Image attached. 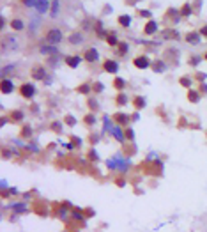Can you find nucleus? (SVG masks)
Returning <instances> with one entry per match:
<instances>
[{"label": "nucleus", "instance_id": "16", "mask_svg": "<svg viewBox=\"0 0 207 232\" xmlns=\"http://www.w3.org/2000/svg\"><path fill=\"white\" fill-rule=\"evenodd\" d=\"M200 34H204V35H207V27H204L202 30H200Z\"/></svg>", "mask_w": 207, "mask_h": 232}, {"label": "nucleus", "instance_id": "9", "mask_svg": "<svg viewBox=\"0 0 207 232\" xmlns=\"http://www.w3.org/2000/svg\"><path fill=\"white\" fill-rule=\"evenodd\" d=\"M119 23H121V25H126V27H128L129 23H131V18H129V16H121V18H119Z\"/></svg>", "mask_w": 207, "mask_h": 232}, {"label": "nucleus", "instance_id": "4", "mask_svg": "<svg viewBox=\"0 0 207 232\" xmlns=\"http://www.w3.org/2000/svg\"><path fill=\"white\" fill-rule=\"evenodd\" d=\"M105 69H106L108 73H115V71L119 69V66H117V62H113V60H106V64H105Z\"/></svg>", "mask_w": 207, "mask_h": 232}, {"label": "nucleus", "instance_id": "2", "mask_svg": "<svg viewBox=\"0 0 207 232\" xmlns=\"http://www.w3.org/2000/svg\"><path fill=\"white\" fill-rule=\"evenodd\" d=\"M34 92H36L34 85H30V83L22 85V96H23V98H32V96H34Z\"/></svg>", "mask_w": 207, "mask_h": 232}, {"label": "nucleus", "instance_id": "17", "mask_svg": "<svg viewBox=\"0 0 207 232\" xmlns=\"http://www.w3.org/2000/svg\"><path fill=\"white\" fill-rule=\"evenodd\" d=\"M205 59H207V53H205Z\"/></svg>", "mask_w": 207, "mask_h": 232}, {"label": "nucleus", "instance_id": "5", "mask_svg": "<svg viewBox=\"0 0 207 232\" xmlns=\"http://www.w3.org/2000/svg\"><path fill=\"white\" fill-rule=\"evenodd\" d=\"M89 60V62H92V60H96L98 59V51L96 50H89V51H85V55H83Z\"/></svg>", "mask_w": 207, "mask_h": 232}, {"label": "nucleus", "instance_id": "8", "mask_svg": "<svg viewBox=\"0 0 207 232\" xmlns=\"http://www.w3.org/2000/svg\"><path fill=\"white\" fill-rule=\"evenodd\" d=\"M80 60H82L80 57H67V64H71L73 67H74V66H78Z\"/></svg>", "mask_w": 207, "mask_h": 232}, {"label": "nucleus", "instance_id": "3", "mask_svg": "<svg viewBox=\"0 0 207 232\" xmlns=\"http://www.w3.org/2000/svg\"><path fill=\"white\" fill-rule=\"evenodd\" d=\"M135 66L136 67H147V66H149V59H147V57H136L135 59Z\"/></svg>", "mask_w": 207, "mask_h": 232}, {"label": "nucleus", "instance_id": "14", "mask_svg": "<svg viewBox=\"0 0 207 232\" xmlns=\"http://www.w3.org/2000/svg\"><path fill=\"white\" fill-rule=\"evenodd\" d=\"M124 51H128V44H124V43H122V44H121V53H124Z\"/></svg>", "mask_w": 207, "mask_h": 232}, {"label": "nucleus", "instance_id": "6", "mask_svg": "<svg viewBox=\"0 0 207 232\" xmlns=\"http://www.w3.org/2000/svg\"><path fill=\"white\" fill-rule=\"evenodd\" d=\"M2 89H4V92H6V94H9V92L14 89V87H13V83H11L9 80H4V82H2Z\"/></svg>", "mask_w": 207, "mask_h": 232}, {"label": "nucleus", "instance_id": "1", "mask_svg": "<svg viewBox=\"0 0 207 232\" xmlns=\"http://www.w3.org/2000/svg\"><path fill=\"white\" fill-rule=\"evenodd\" d=\"M44 35H46V41L50 43V44H58V43L62 41V30L58 27H48L44 30Z\"/></svg>", "mask_w": 207, "mask_h": 232}, {"label": "nucleus", "instance_id": "13", "mask_svg": "<svg viewBox=\"0 0 207 232\" xmlns=\"http://www.w3.org/2000/svg\"><path fill=\"white\" fill-rule=\"evenodd\" d=\"M108 43H110V44H115V43H117L115 35H110V37H108Z\"/></svg>", "mask_w": 207, "mask_h": 232}, {"label": "nucleus", "instance_id": "11", "mask_svg": "<svg viewBox=\"0 0 207 232\" xmlns=\"http://www.w3.org/2000/svg\"><path fill=\"white\" fill-rule=\"evenodd\" d=\"M150 30H156V25H152V23H149V25H147V28H145V32L149 34Z\"/></svg>", "mask_w": 207, "mask_h": 232}, {"label": "nucleus", "instance_id": "15", "mask_svg": "<svg viewBox=\"0 0 207 232\" xmlns=\"http://www.w3.org/2000/svg\"><path fill=\"white\" fill-rule=\"evenodd\" d=\"M80 92H85V94H87V92H89V87H87V85H83V87H80Z\"/></svg>", "mask_w": 207, "mask_h": 232}, {"label": "nucleus", "instance_id": "7", "mask_svg": "<svg viewBox=\"0 0 207 232\" xmlns=\"http://www.w3.org/2000/svg\"><path fill=\"white\" fill-rule=\"evenodd\" d=\"M32 76L37 78V80H41V78H44V69H41V67H36V69L32 71Z\"/></svg>", "mask_w": 207, "mask_h": 232}, {"label": "nucleus", "instance_id": "10", "mask_svg": "<svg viewBox=\"0 0 207 232\" xmlns=\"http://www.w3.org/2000/svg\"><path fill=\"white\" fill-rule=\"evenodd\" d=\"M13 27H14L16 30H22V28H23V23H22V21H13Z\"/></svg>", "mask_w": 207, "mask_h": 232}, {"label": "nucleus", "instance_id": "12", "mask_svg": "<svg viewBox=\"0 0 207 232\" xmlns=\"http://www.w3.org/2000/svg\"><path fill=\"white\" fill-rule=\"evenodd\" d=\"M135 103H136V108H143V99H136V101H135Z\"/></svg>", "mask_w": 207, "mask_h": 232}]
</instances>
